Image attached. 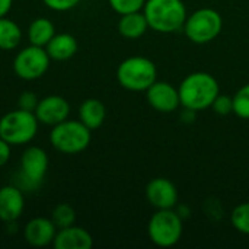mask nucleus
Instances as JSON below:
<instances>
[{
  "mask_svg": "<svg viewBox=\"0 0 249 249\" xmlns=\"http://www.w3.org/2000/svg\"><path fill=\"white\" fill-rule=\"evenodd\" d=\"M147 233L155 245L171 248L177 245L182 236V219L172 209L158 210L149 220Z\"/></svg>",
  "mask_w": 249,
  "mask_h": 249,
  "instance_id": "423d86ee",
  "label": "nucleus"
},
{
  "mask_svg": "<svg viewBox=\"0 0 249 249\" xmlns=\"http://www.w3.org/2000/svg\"><path fill=\"white\" fill-rule=\"evenodd\" d=\"M10 159V144L0 137V168L4 166Z\"/></svg>",
  "mask_w": 249,
  "mask_h": 249,
  "instance_id": "cd10ccee",
  "label": "nucleus"
},
{
  "mask_svg": "<svg viewBox=\"0 0 249 249\" xmlns=\"http://www.w3.org/2000/svg\"><path fill=\"white\" fill-rule=\"evenodd\" d=\"M223 28L222 15L210 7H203L187 16L184 31L188 39L196 44H207L219 36Z\"/></svg>",
  "mask_w": 249,
  "mask_h": 249,
  "instance_id": "0eeeda50",
  "label": "nucleus"
},
{
  "mask_svg": "<svg viewBox=\"0 0 249 249\" xmlns=\"http://www.w3.org/2000/svg\"><path fill=\"white\" fill-rule=\"evenodd\" d=\"M51 220L54 222L57 229L69 228V226L74 225V222H76V212L70 204L61 203L54 207V210L51 213Z\"/></svg>",
  "mask_w": 249,
  "mask_h": 249,
  "instance_id": "412c9836",
  "label": "nucleus"
},
{
  "mask_svg": "<svg viewBox=\"0 0 249 249\" xmlns=\"http://www.w3.org/2000/svg\"><path fill=\"white\" fill-rule=\"evenodd\" d=\"M22 41V31L16 22L7 19L6 16L0 18V50L10 51L15 50Z\"/></svg>",
  "mask_w": 249,
  "mask_h": 249,
  "instance_id": "aec40b11",
  "label": "nucleus"
},
{
  "mask_svg": "<svg viewBox=\"0 0 249 249\" xmlns=\"http://www.w3.org/2000/svg\"><path fill=\"white\" fill-rule=\"evenodd\" d=\"M55 35V28L53 22L47 18H38L31 22L28 28V39L29 44L44 47L50 42V39Z\"/></svg>",
  "mask_w": 249,
  "mask_h": 249,
  "instance_id": "6ab92c4d",
  "label": "nucleus"
},
{
  "mask_svg": "<svg viewBox=\"0 0 249 249\" xmlns=\"http://www.w3.org/2000/svg\"><path fill=\"white\" fill-rule=\"evenodd\" d=\"M57 231L58 229L51 219L35 217L26 223V226L23 229V236H25V241L31 247L42 248V247L53 244Z\"/></svg>",
  "mask_w": 249,
  "mask_h": 249,
  "instance_id": "ddd939ff",
  "label": "nucleus"
},
{
  "mask_svg": "<svg viewBox=\"0 0 249 249\" xmlns=\"http://www.w3.org/2000/svg\"><path fill=\"white\" fill-rule=\"evenodd\" d=\"M77 39L70 34H55L50 42L45 45V50L51 60L66 61L77 53Z\"/></svg>",
  "mask_w": 249,
  "mask_h": 249,
  "instance_id": "dca6fc26",
  "label": "nucleus"
},
{
  "mask_svg": "<svg viewBox=\"0 0 249 249\" xmlns=\"http://www.w3.org/2000/svg\"><path fill=\"white\" fill-rule=\"evenodd\" d=\"M179 99L185 109L203 111L212 107L220 88L217 80L206 71H194L188 74L179 85Z\"/></svg>",
  "mask_w": 249,
  "mask_h": 249,
  "instance_id": "f257e3e1",
  "label": "nucleus"
},
{
  "mask_svg": "<svg viewBox=\"0 0 249 249\" xmlns=\"http://www.w3.org/2000/svg\"><path fill=\"white\" fill-rule=\"evenodd\" d=\"M156 76L155 63L142 55L125 58L117 69L118 83L131 92H146L156 82Z\"/></svg>",
  "mask_w": 249,
  "mask_h": 249,
  "instance_id": "7ed1b4c3",
  "label": "nucleus"
},
{
  "mask_svg": "<svg viewBox=\"0 0 249 249\" xmlns=\"http://www.w3.org/2000/svg\"><path fill=\"white\" fill-rule=\"evenodd\" d=\"M12 3L13 0H0V18L9 13V10L12 9Z\"/></svg>",
  "mask_w": 249,
  "mask_h": 249,
  "instance_id": "c85d7f7f",
  "label": "nucleus"
},
{
  "mask_svg": "<svg viewBox=\"0 0 249 249\" xmlns=\"http://www.w3.org/2000/svg\"><path fill=\"white\" fill-rule=\"evenodd\" d=\"M210 108H213V111L219 115H229L233 112V96L219 93Z\"/></svg>",
  "mask_w": 249,
  "mask_h": 249,
  "instance_id": "393cba45",
  "label": "nucleus"
},
{
  "mask_svg": "<svg viewBox=\"0 0 249 249\" xmlns=\"http://www.w3.org/2000/svg\"><path fill=\"white\" fill-rule=\"evenodd\" d=\"M112 10L118 15H125L131 12H139L144 7L146 0H108Z\"/></svg>",
  "mask_w": 249,
  "mask_h": 249,
  "instance_id": "b1692460",
  "label": "nucleus"
},
{
  "mask_svg": "<svg viewBox=\"0 0 249 249\" xmlns=\"http://www.w3.org/2000/svg\"><path fill=\"white\" fill-rule=\"evenodd\" d=\"M42 1L48 9L55 12H67L80 3V0H42Z\"/></svg>",
  "mask_w": 249,
  "mask_h": 249,
  "instance_id": "bb28decb",
  "label": "nucleus"
},
{
  "mask_svg": "<svg viewBox=\"0 0 249 249\" xmlns=\"http://www.w3.org/2000/svg\"><path fill=\"white\" fill-rule=\"evenodd\" d=\"M53 245L55 249H89L93 245V238L86 229L71 225L58 229Z\"/></svg>",
  "mask_w": 249,
  "mask_h": 249,
  "instance_id": "2eb2a0df",
  "label": "nucleus"
},
{
  "mask_svg": "<svg viewBox=\"0 0 249 249\" xmlns=\"http://www.w3.org/2000/svg\"><path fill=\"white\" fill-rule=\"evenodd\" d=\"M90 128H88L80 120H66L53 127L50 133L51 146L66 155H76L83 152L92 139Z\"/></svg>",
  "mask_w": 249,
  "mask_h": 249,
  "instance_id": "20e7f679",
  "label": "nucleus"
},
{
  "mask_svg": "<svg viewBox=\"0 0 249 249\" xmlns=\"http://www.w3.org/2000/svg\"><path fill=\"white\" fill-rule=\"evenodd\" d=\"M34 112L38 123L54 127L69 118L70 104L60 95H50L38 102Z\"/></svg>",
  "mask_w": 249,
  "mask_h": 249,
  "instance_id": "9d476101",
  "label": "nucleus"
},
{
  "mask_svg": "<svg viewBox=\"0 0 249 249\" xmlns=\"http://www.w3.org/2000/svg\"><path fill=\"white\" fill-rule=\"evenodd\" d=\"M38 102L39 101L36 99V95L34 92L26 90V92H22L19 95V98H18V108L34 112L35 108H36V105H38Z\"/></svg>",
  "mask_w": 249,
  "mask_h": 249,
  "instance_id": "a878e982",
  "label": "nucleus"
},
{
  "mask_svg": "<svg viewBox=\"0 0 249 249\" xmlns=\"http://www.w3.org/2000/svg\"><path fill=\"white\" fill-rule=\"evenodd\" d=\"M50 61L51 58L44 47L29 44L16 54L13 60V71L19 79L36 80L47 73Z\"/></svg>",
  "mask_w": 249,
  "mask_h": 249,
  "instance_id": "6e6552de",
  "label": "nucleus"
},
{
  "mask_svg": "<svg viewBox=\"0 0 249 249\" xmlns=\"http://www.w3.org/2000/svg\"><path fill=\"white\" fill-rule=\"evenodd\" d=\"M147 102L149 105L163 114H169L178 109L181 105L179 99V90L168 83V82H155L147 90H146Z\"/></svg>",
  "mask_w": 249,
  "mask_h": 249,
  "instance_id": "9b49d317",
  "label": "nucleus"
},
{
  "mask_svg": "<svg viewBox=\"0 0 249 249\" xmlns=\"http://www.w3.org/2000/svg\"><path fill=\"white\" fill-rule=\"evenodd\" d=\"M231 222L238 232L249 235V201L241 203L233 209L231 214Z\"/></svg>",
  "mask_w": 249,
  "mask_h": 249,
  "instance_id": "4be33fe9",
  "label": "nucleus"
},
{
  "mask_svg": "<svg viewBox=\"0 0 249 249\" xmlns=\"http://www.w3.org/2000/svg\"><path fill=\"white\" fill-rule=\"evenodd\" d=\"M25 209V198L20 188L4 185L0 188V220L4 223L16 222Z\"/></svg>",
  "mask_w": 249,
  "mask_h": 249,
  "instance_id": "4468645a",
  "label": "nucleus"
},
{
  "mask_svg": "<svg viewBox=\"0 0 249 249\" xmlns=\"http://www.w3.org/2000/svg\"><path fill=\"white\" fill-rule=\"evenodd\" d=\"M233 114L242 120H249V83L244 85L233 96Z\"/></svg>",
  "mask_w": 249,
  "mask_h": 249,
  "instance_id": "5701e85b",
  "label": "nucleus"
},
{
  "mask_svg": "<svg viewBox=\"0 0 249 249\" xmlns=\"http://www.w3.org/2000/svg\"><path fill=\"white\" fill-rule=\"evenodd\" d=\"M147 29H149L147 19L144 13H142L140 10L121 15L118 20V32L127 39H137L143 36Z\"/></svg>",
  "mask_w": 249,
  "mask_h": 249,
  "instance_id": "f3484780",
  "label": "nucleus"
},
{
  "mask_svg": "<svg viewBox=\"0 0 249 249\" xmlns=\"http://www.w3.org/2000/svg\"><path fill=\"white\" fill-rule=\"evenodd\" d=\"M143 9L149 28L160 34L179 31L188 16L182 0H146Z\"/></svg>",
  "mask_w": 249,
  "mask_h": 249,
  "instance_id": "f03ea898",
  "label": "nucleus"
},
{
  "mask_svg": "<svg viewBox=\"0 0 249 249\" xmlns=\"http://www.w3.org/2000/svg\"><path fill=\"white\" fill-rule=\"evenodd\" d=\"M48 169V155L38 146H29L25 149L20 158V177L23 185L28 188H36Z\"/></svg>",
  "mask_w": 249,
  "mask_h": 249,
  "instance_id": "1a4fd4ad",
  "label": "nucleus"
},
{
  "mask_svg": "<svg viewBox=\"0 0 249 249\" xmlns=\"http://www.w3.org/2000/svg\"><path fill=\"white\" fill-rule=\"evenodd\" d=\"M38 124L35 112L18 108L0 118V137L10 146L26 144L36 136Z\"/></svg>",
  "mask_w": 249,
  "mask_h": 249,
  "instance_id": "39448f33",
  "label": "nucleus"
},
{
  "mask_svg": "<svg viewBox=\"0 0 249 249\" xmlns=\"http://www.w3.org/2000/svg\"><path fill=\"white\" fill-rule=\"evenodd\" d=\"M146 198L158 210L174 209L178 203V190L168 178H155L146 187Z\"/></svg>",
  "mask_w": 249,
  "mask_h": 249,
  "instance_id": "f8f14e48",
  "label": "nucleus"
},
{
  "mask_svg": "<svg viewBox=\"0 0 249 249\" xmlns=\"http://www.w3.org/2000/svg\"><path fill=\"white\" fill-rule=\"evenodd\" d=\"M107 117V108L99 99H86L82 102L79 108V118L80 121L90 130L99 128Z\"/></svg>",
  "mask_w": 249,
  "mask_h": 249,
  "instance_id": "a211bd4d",
  "label": "nucleus"
}]
</instances>
